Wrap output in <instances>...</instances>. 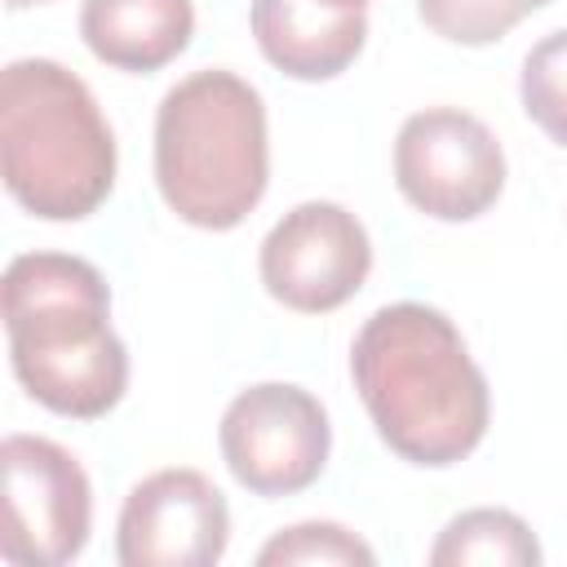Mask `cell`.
I'll return each instance as SVG.
<instances>
[{
    "instance_id": "obj_1",
    "label": "cell",
    "mask_w": 567,
    "mask_h": 567,
    "mask_svg": "<svg viewBox=\"0 0 567 567\" xmlns=\"http://www.w3.org/2000/svg\"><path fill=\"white\" fill-rule=\"evenodd\" d=\"M350 377L381 443L408 465L447 470L487 434V377L461 328L425 301L372 310L354 332Z\"/></svg>"
},
{
    "instance_id": "obj_2",
    "label": "cell",
    "mask_w": 567,
    "mask_h": 567,
    "mask_svg": "<svg viewBox=\"0 0 567 567\" xmlns=\"http://www.w3.org/2000/svg\"><path fill=\"white\" fill-rule=\"evenodd\" d=\"M4 332L18 385L71 421L106 416L128 390L102 270L71 252H22L4 270Z\"/></svg>"
},
{
    "instance_id": "obj_3",
    "label": "cell",
    "mask_w": 567,
    "mask_h": 567,
    "mask_svg": "<svg viewBox=\"0 0 567 567\" xmlns=\"http://www.w3.org/2000/svg\"><path fill=\"white\" fill-rule=\"evenodd\" d=\"M0 177L44 221H80L115 186V133L93 89L53 58L0 71Z\"/></svg>"
},
{
    "instance_id": "obj_4",
    "label": "cell",
    "mask_w": 567,
    "mask_h": 567,
    "mask_svg": "<svg viewBox=\"0 0 567 567\" xmlns=\"http://www.w3.org/2000/svg\"><path fill=\"white\" fill-rule=\"evenodd\" d=\"M270 137L261 93L221 66L177 80L155 111V186L199 230H235L266 195Z\"/></svg>"
},
{
    "instance_id": "obj_5",
    "label": "cell",
    "mask_w": 567,
    "mask_h": 567,
    "mask_svg": "<svg viewBox=\"0 0 567 567\" xmlns=\"http://www.w3.org/2000/svg\"><path fill=\"white\" fill-rule=\"evenodd\" d=\"M4 518L0 558L18 567H62L89 545L93 487L84 465L53 439L9 434L0 443Z\"/></svg>"
},
{
    "instance_id": "obj_6",
    "label": "cell",
    "mask_w": 567,
    "mask_h": 567,
    "mask_svg": "<svg viewBox=\"0 0 567 567\" xmlns=\"http://www.w3.org/2000/svg\"><path fill=\"white\" fill-rule=\"evenodd\" d=\"M221 461L252 496L306 492L332 452V425L323 403L292 381H261L239 390L221 412Z\"/></svg>"
},
{
    "instance_id": "obj_7",
    "label": "cell",
    "mask_w": 567,
    "mask_h": 567,
    "mask_svg": "<svg viewBox=\"0 0 567 567\" xmlns=\"http://www.w3.org/2000/svg\"><path fill=\"white\" fill-rule=\"evenodd\" d=\"M394 186L434 221H474L505 190V151L478 115L425 106L394 137Z\"/></svg>"
},
{
    "instance_id": "obj_8",
    "label": "cell",
    "mask_w": 567,
    "mask_h": 567,
    "mask_svg": "<svg viewBox=\"0 0 567 567\" xmlns=\"http://www.w3.org/2000/svg\"><path fill=\"white\" fill-rule=\"evenodd\" d=\"M257 270L279 306L297 315H328L363 288L372 270V239L350 208L306 199L270 226Z\"/></svg>"
},
{
    "instance_id": "obj_9",
    "label": "cell",
    "mask_w": 567,
    "mask_h": 567,
    "mask_svg": "<svg viewBox=\"0 0 567 567\" xmlns=\"http://www.w3.org/2000/svg\"><path fill=\"white\" fill-rule=\"evenodd\" d=\"M230 540V509L199 470L168 465L146 474L120 509L115 558L124 567H213Z\"/></svg>"
},
{
    "instance_id": "obj_10",
    "label": "cell",
    "mask_w": 567,
    "mask_h": 567,
    "mask_svg": "<svg viewBox=\"0 0 567 567\" xmlns=\"http://www.w3.org/2000/svg\"><path fill=\"white\" fill-rule=\"evenodd\" d=\"M252 40L292 80L341 75L368 40V9L341 0H252Z\"/></svg>"
},
{
    "instance_id": "obj_11",
    "label": "cell",
    "mask_w": 567,
    "mask_h": 567,
    "mask_svg": "<svg viewBox=\"0 0 567 567\" xmlns=\"http://www.w3.org/2000/svg\"><path fill=\"white\" fill-rule=\"evenodd\" d=\"M80 35L89 53L115 71L151 75L186 53L195 35L190 0H84Z\"/></svg>"
},
{
    "instance_id": "obj_12",
    "label": "cell",
    "mask_w": 567,
    "mask_h": 567,
    "mask_svg": "<svg viewBox=\"0 0 567 567\" xmlns=\"http://www.w3.org/2000/svg\"><path fill=\"white\" fill-rule=\"evenodd\" d=\"M430 563L434 567H465V563L527 567V563H540V540L532 536V527L518 514L496 509V505H483V509L456 514L439 532V540L430 549Z\"/></svg>"
},
{
    "instance_id": "obj_13",
    "label": "cell",
    "mask_w": 567,
    "mask_h": 567,
    "mask_svg": "<svg viewBox=\"0 0 567 567\" xmlns=\"http://www.w3.org/2000/svg\"><path fill=\"white\" fill-rule=\"evenodd\" d=\"M518 97L527 120L558 146H567V27L540 35L518 75Z\"/></svg>"
},
{
    "instance_id": "obj_14",
    "label": "cell",
    "mask_w": 567,
    "mask_h": 567,
    "mask_svg": "<svg viewBox=\"0 0 567 567\" xmlns=\"http://www.w3.org/2000/svg\"><path fill=\"white\" fill-rule=\"evenodd\" d=\"M554 0H416L421 22L452 44H492Z\"/></svg>"
},
{
    "instance_id": "obj_15",
    "label": "cell",
    "mask_w": 567,
    "mask_h": 567,
    "mask_svg": "<svg viewBox=\"0 0 567 567\" xmlns=\"http://www.w3.org/2000/svg\"><path fill=\"white\" fill-rule=\"evenodd\" d=\"M261 567H337V563H359V567H372L377 554L368 540H359L350 527L341 523H297V527H284L275 532L261 554H257Z\"/></svg>"
},
{
    "instance_id": "obj_16",
    "label": "cell",
    "mask_w": 567,
    "mask_h": 567,
    "mask_svg": "<svg viewBox=\"0 0 567 567\" xmlns=\"http://www.w3.org/2000/svg\"><path fill=\"white\" fill-rule=\"evenodd\" d=\"M9 9H31V4H49V0H4Z\"/></svg>"
},
{
    "instance_id": "obj_17",
    "label": "cell",
    "mask_w": 567,
    "mask_h": 567,
    "mask_svg": "<svg viewBox=\"0 0 567 567\" xmlns=\"http://www.w3.org/2000/svg\"><path fill=\"white\" fill-rule=\"evenodd\" d=\"M341 4H363V9H368V0H341Z\"/></svg>"
}]
</instances>
